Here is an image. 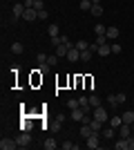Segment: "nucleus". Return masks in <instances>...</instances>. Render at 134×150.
Returning <instances> with one entry per match:
<instances>
[{"label": "nucleus", "instance_id": "f257e3e1", "mask_svg": "<svg viewBox=\"0 0 134 150\" xmlns=\"http://www.w3.org/2000/svg\"><path fill=\"white\" fill-rule=\"evenodd\" d=\"M85 146H87L89 150H96L101 146V132H92V134L85 139Z\"/></svg>", "mask_w": 134, "mask_h": 150}, {"label": "nucleus", "instance_id": "f03ea898", "mask_svg": "<svg viewBox=\"0 0 134 150\" xmlns=\"http://www.w3.org/2000/svg\"><path fill=\"white\" fill-rule=\"evenodd\" d=\"M16 141H18V148H27V146L32 144V134L27 130H20V134L16 137Z\"/></svg>", "mask_w": 134, "mask_h": 150}, {"label": "nucleus", "instance_id": "7ed1b4c3", "mask_svg": "<svg viewBox=\"0 0 134 150\" xmlns=\"http://www.w3.org/2000/svg\"><path fill=\"white\" fill-rule=\"evenodd\" d=\"M85 114H87V112H85L83 108H74V110L69 112V117H72V121H74V123H83Z\"/></svg>", "mask_w": 134, "mask_h": 150}, {"label": "nucleus", "instance_id": "20e7f679", "mask_svg": "<svg viewBox=\"0 0 134 150\" xmlns=\"http://www.w3.org/2000/svg\"><path fill=\"white\" fill-rule=\"evenodd\" d=\"M94 119H96V121H101V123H107V110H105L103 105L94 108Z\"/></svg>", "mask_w": 134, "mask_h": 150}, {"label": "nucleus", "instance_id": "39448f33", "mask_svg": "<svg viewBox=\"0 0 134 150\" xmlns=\"http://www.w3.org/2000/svg\"><path fill=\"white\" fill-rule=\"evenodd\" d=\"M25 11H27V7L22 5V2H16V5L11 7V13H13V18H22V16H25Z\"/></svg>", "mask_w": 134, "mask_h": 150}, {"label": "nucleus", "instance_id": "423d86ee", "mask_svg": "<svg viewBox=\"0 0 134 150\" xmlns=\"http://www.w3.org/2000/svg\"><path fill=\"white\" fill-rule=\"evenodd\" d=\"M114 148L116 150H130V137H119L114 141Z\"/></svg>", "mask_w": 134, "mask_h": 150}, {"label": "nucleus", "instance_id": "0eeeda50", "mask_svg": "<svg viewBox=\"0 0 134 150\" xmlns=\"http://www.w3.org/2000/svg\"><path fill=\"white\" fill-rule=\"evenodd\" d=\"M0 148L2 150H16L18 148V141H16V139H2V141H0Z\"/></svg>", "mask_w": 134, "mask_h": 150}, {"label": "nucleus", "instance_id": "6e6552de", "mask_svg": "<svg viewBox=\"0 0 134 150\" xmlns=\"http://www.w3.org/2000/svg\"><path fill=\"white\" fill-rule=\"evenodd\" d=\"M67 61H69V63L81 61V50H76V45H74V47H72V50L67 52Z\"/></svg>", "mask_w": 134, "mask_h": 150}, {"label": "nucleus", "instance_id": "1a4fd4ad", "mask_svg": "<svg viewBox=\"0 0 134 150\" xmlns=\"http://www.w3.org/2000/svg\"><path fill=\"white\" fill-rule=\"evenodd\" d=\"M119 137H132V125L130 123H121L119 125Z\"/></svg>", "mask_w": 134, "mask_h": 150}, {"label": "nucleus", "instance_id": "9d476101", "mask_svg": "<svg viewBox=\"0 0 134 150\" xmlns=\"http://www.w3.org/2000/svg\"><path fill=\"white\" fill-rule=\"evenodd\" d=\"M105 36H107V40H116V38H119V27H116V25L107 27V31H105Z\"/></svg>", "mask_w": 134, "mask_h": 150}, {"label": "nucleus", "instance_id": "9b49d317", "mask_svg": "<svg viewBox=\"0 0 134 150\" xmlns=\"http://www.w3.org/2000/svg\"><path fill=\"white\" fill-rule=\"evenodd\" d=\"M72 50V47H67V45H65V43H60V45H58V47H56V56L58 58H67V52H69Z\"/></svg>", "mask_w": 134, "mask_h": 150}, {"label": "nucleus", "instance_id": "f8f14e48", "mask_svg": "<svg viewBox=\"0 0 134 150\" xmlns=\"http://www.w3.org/2000/svg\"><path fill=\"white\" fill-rule=\"evenodd\" d=\"M101 137H103V139H112V141H114V139H116L114 128H103V130H101Z\"/></svg>", "mask_w": 134, "mask_h": 150}, {"label": "nucleus", "instance_id": "ddd939ff", "mask_svg": "<svg viewBox=\"0 0 134 150\" xmlns=\"http://www.w3.org/2000/svg\"><path fill=\"white\" fill-rule=\"evenodd\" d=\"M36 18H38V11H36V9H27L25 16H22V20H27V23H32V20H36Z\"/></svg>", "mask_w": 134, "mask_h": 150}, {"label": "nucleus", "instance_id": "4468645a", "mask_svg": "<svg viewBox=\"0 0 134 150\" xmlns=\"http://www.w3.org/2000/svg\"><path fill=\"white\" fill-rule=\"evenodd\" d=\"M92 132H94V128H92L89 123H83V125H81V137H83V139H87Z\"/></svg>", "mask_w": 134, "mask_h": 150}, {"label": "nucleus", "instance_id": "2eb2a0df", "mask_svg": "<svg viewBox=\"0 0 134 150\" xmlns=\"http://www.w3.org/2000/svg\"><path fill=\"white\" fill-rule=\"evenodd\" d=\"M96 54H98V56H109V54H112V45H109V43L107 45H101Z\"/></svg>", "mask_w": 134, "mask_h": 150}, {"label": "nucleus", "instance_id": "dca6fc26", "mask_svg": "<svg viewBox=\"0 0 134 150\" xmlns=\"http://www.w3.org/2000/svg\"><path fill=\"white\" fill-rule=\"evenodd\" d=\"M121 117H123V123H130V125L134 123V110H128V112H123Z\"/></svg>", "mask_w": 134, "mask_h": 150}, {"label": "nucleus", "instance_id": "f3484780", "mask_svg": "<svg viewBox=\"0 0 134 150\" xmlns=\"http://www.w3.org/2000/svg\"><path fill=\"white\" fill-rule=\"evenodd\" d=\"M22 52H25V45H22V43H13V45H11V54H16V56H20Z\"/></svg>", "mask_w": 134, "mask_h": 150}, {"label": "nucleus", "instance_id": "a211bd4d", "mask_svg": "<svg viewBox=\"0 0 134 150\" xmlns=\"http://www.w3.org/2000/svg\"><path fill=\"white\" fill-rule=\"evenodd\" d=\"M43 146H45V150H56V148H58L56 139H51V137H49V139H45V144H43Z\"/></svg>", "mask_w": 134, "mask_h": 150}, {"label": "nucleus", "instance_id": "6ab92c4d", "mask_svg": "<svg viewBox=\"0 0 134 150\" xmlns=\"http://www.w3.org/2000/svg\"><path fill=\"white\" fill-rule=\"evenodd\" d=\"M92 56H94V52H92V50H83V52H81V61H83V63L92 61Z\"/></svg>", "mask_w": 134, "mask_h": 150}, {"label": "nucleus", "instance_id": "aec40b11", "mask_svg": "<svg viewBox=\"0 0 134 150\" xmlns=\"http://www.w3.org/2000/svg\"><path fill=\"white\" fill-rule=\"evenodd\" d=\"M89 11H92V16H96V18H98V16H103V5H92V9H89Z\"/></svg>", "mask_w": 134, "mask_h": 150}, {"label": "nucleus", "instance_id": "412c9836", "mask_svg": "<svg viewBox=\"0 0 134 150\" xmlns=\"http://www.w3.org/2000/svg\"><path fill=\"white\" fill-rule=\"evenodd\" d=\"M89 105H92V108H98V105H103V103H101V96L92 94V96H89Z\"/></svg>", "mask_w": 134, "mask_h": 150}, {"label": "nucleus", "instance_id": "4be33fe9", "mask_svg": "<svg viewBox=\"0 0 134 150\" xmlns=\"http://www.w3.org/2000/svg\"><path fill=\"white\" fill-rule=\"evenodd\" d=\"M89 125L94 128V132H101V130H103V125H105V123H101V121H96V119H92V121H89Z\"/></svg>", "mask_w": 134, "mask_h": 150}, {"label": "nucleus", "instance_id": "5701e85b", "mask_svg": "<svg viewBox=\"0 0 134 150\" xmlns=\"http://www.w3.org/2000/svg\"><path fill=\"white\" fill-rule=\"evenodd\" d=\"M81 11H89V9H92V0H81Z\"/></svg>", "mask_w": 134, "mask_h": 150}, {"label": "nucleus", "instance_id": "b1692460", "mask_svg": "<svg viewBox=\"0 0 134 150\" xmlns=\"http://www.w3.org/2000/svg\"><path fill=\"white\" fill-rule=\"evenodd\" d=\"M47 34H49V36H60V34H58V25H54V23H51V25L47 27Z\"/></svg>", "mask_w": 134, "mask_h": 150}, {"label": "nucleus", "instance_id": "393cba45", "mask_svg": "<svg viewBox=\"0 0 134 150\" xmlns=\"http://www.w3.org/2000/svg\"><path fill=\"white\" fill-rule=\"evenodd\" d=\"M105 31H107V27H103V25H96L94 27V34H96V36H105Z\"/></svg>", "mask_w": 134, "mask_h": 150}, {"label": "nucleus", "instance_id": "a878e982", "mask_svg": "<svg viewBox=\"0 0 134 150\" xmlns=\"http://www.w3.org/2000/svg\"><path fill=\"white\" fill-rule=\"evenodd\" d=\"M76 50H81V52L89 50V43H87V40H76Z\"/></svg>", "mask_w": 134, "mask_h": 150}, {"label": "nucleus", "instance_id": "bb28decb", "mask_svg": "<svg viewBox=\"0 0 134 150\" xmlns=\"http://www.w3.org/2000/svg\"><path fill=\"white\" fill-rule=\"evenodd\" d=\"M47 54H43V52H40V54H36V63H38V65H43V63H47Z\"/></svg>", "mask_w": 134, "mask_h": 150}, {"label": "nucleus", "instance_id": "cd10ccee", "mask_svg": "<svg viewBox=\"0 0 134 150\" xmlns=\"http://www.w3.org/2000/svg\"><path fill=\"white\" fill-rule=\"evenodd\" d=\"M96 45H98V47H101V45H107L109 40H107V36H96V40H94Z\"/></svg>", "mask_w": 134, "mask_h": 150}, {"label": "nucleus", "instance_id": "c85d7f7f", "mask_svg": "<svg viewBox=\"0 0 134 150\" xmlns=\"http://www.w3.org/2000/svg\"><path fill=\"white\" fill-rule=\"evenodd\" d=\"M67 108H69V110H74V108H81L78 99H69V101H67Z\"/></svg>", "mask_w": 134, "mask_h": 150}, {"label": "nucleus", "instance_id": "c756f323", "mask_svg": "<svg viewBox=\"0 0 134 150\" xmlns=\"http://www.w3.org/2000/svg\"><path fill=\"white\" fill-rule=\"evenodd\" d=\"M116 101H119V105H123V103L128 101V96H125V92H119V94H116Z\"/></svg>", "mask_w": 134, "mask_h": 150}, {"label": "nucleus", "instance_id": "7c9ffc66", "mask_svg": "<svg viewBox=\"0 0 134 150\" xmlns=\"http://www.w3.org/2000/svg\"><path fill=\"white\" fill-rule=\"evenodd\" d=\"M107 103H109L112 108H116V105H119V101H116V94H109V96H107Z\"/></svg>", "mask_w": 134, "mask_h": 150}, {"label": "nucleus", "instance_id": "2f4dec72", "mask_svg": "<svg viewBox=\"0 0 134 150\" xmlns=\"http://www.w3.org/2000/svg\"><path fill=\"white\" fill-rule=\"evenodd\" d=\"M123 123V117H112V128H119Z\"/></svg>", "mask_w": 134, "mask_h": 150}, {"label": "nucleus", "instance_id": "473e14b6", "mask_svg": "<svg viewBox=\"0 0 134 150\" xmlns=\"http://www.w3.org/2000/svg\"><path fill=\"white\" fill-rule=\"evenodd\" d=\"M60 43H63V36H51V45L54 47H58Z\"/></svg>", "mask_w": 134, "mask_h": 150}, {"label": "nucleus", "instance_id": "72a5a7b5", "mask_svg": "<svg viewBox=\"0 0 134 150\" xmlns=\"http://www.w3.org/2000/svg\"><path fill=\"white\" fill-rule=\"evenodd\" d=\"M121 50H123V47L119 43H112V54H121Z\"/></svg>", "mask_w": 134, "mask_h": 150}, {"label": "nucleus", "instance_id": "f704fd0d", "mask_svg": "<svg viewBox=\"0 0 134 150\" xmlns=\"http://www.w3.org/2000/svg\"><path fill=\"white\" fill-rule=\"evenodd\" d=\"M47 63H49L51 67H54V65H56V63H58V56H56V54H51V56L47 58Z\"/></svg>", "mask_w": 134, "mask_h": 150}, {"label": "nucleus", "instance_id": "c9c22d12", "mask_svg": "<svg viewBox=\"0 0 134 150\" xmlns=\"http://www.w3.org/2000/svg\"><path fill=\"white\" fill-rule=\"evenodd\" d=\"M60 146H63L65 150H74L76 148V144H72V141H65V144H60Z\"/></svg>", "mask_w": 134, "mask_h": 150}, {"label": "nucleus", "instance_id": "e433bc0d", "mask_svg": "<svg viewBox=\"0 0 134 150\" xmlns=\"http://www.w3.org/2000/svg\"><path fill=\"white\" fill-rule=\"evenodd\" d=\"M63 121H65V114L58 112V114H56V123H63Z\"/></svg>", "mask_w": 134, "mask_h": 150}, {"label": "nucleus", "instance_id": "4c0bfd02", "mask_svg": "<svg viewBox=\"0 0 134 150\" xmlns=\"http://www.w3.org/2000/svg\"><path fill=\"white\" fill-rule=\"evenodd\" d=\"M38 18H40V20H45V18H47V9H43V11H38Z\"/></svg>", "mask_w": 134, "mask_h": 150}, {"label": "nucleus", "instance_id": "58836bf2", "mask_svg": "<svg viewBox=\"0 0 134 150\" xmlns=\"http://www.w3.org/2000/svg\"><path fill=\"white\" fill-rule=\"evenodd\" d=\"M130 150H134V137H130Z\"/></svg>", "mask_w": 134, "mask_h": 150}, {"label": "nucleus", "instance_id": "ea45409f", "mask_svg": "<svg viewBox=\"0 0 134 150\" xmlns=\"http://www.w3.org/2000/svg\"><path fill=\"white\" fill-rule=\"evenodd\" d=\"M92 5H101V0H92Z\"/></svg>", "mask_w": 134, "mask_h": 150}, {"label": "nucleus", "instance_id": "a19ab883", "mask_svg": "<svg viewBox=\"0 0 134 150\" xmlns=\"http://www.w3.org/2000/svg\"><path fill=\"white\" fill-rule=\"evenodd\" d=\"M132 132H134V123H132Z\"/></svg>", "mask_w": 134, "mask_h": 150}]
</instances>
